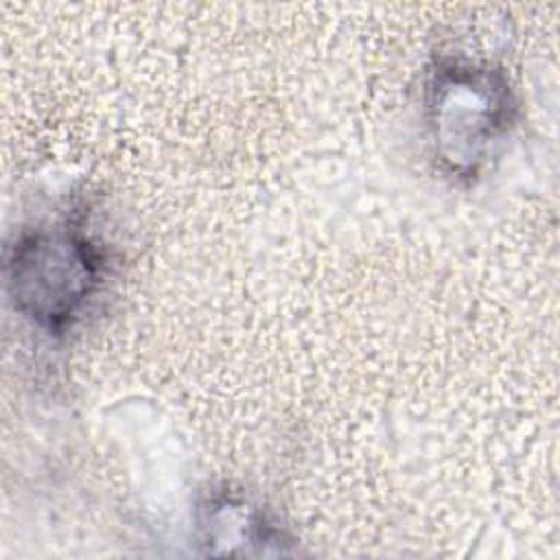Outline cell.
I'll use <instances>...</instances> for the list:
<instances>
[{"label": "cell", "instance_id": "obj_1", "mask_svg": "<svg viewBox=\"0 0 560 560\" xmlns=\"http://www.w3.org/2000/svg\"><path fill=\"white\" fill-rule=\"evenodd\" d=\"M518 94L497 61L466 52L438 55L422 81V120L438 171L472 184L518 122Z\"/></svg>", "mask_w": 560, "mask_h": 560}, {"label": "cell", "instance_id": "obj_3", "mask_svg": "<svg viewBox=\"0 0 560 560\" xmlns=\"http://www.w3.org/2000/svg\"><path fill=\"white\" fill-rule=\"evenodd\" d=\"M195 540L210 556H289L293 536L252 494L210 486L195 505Z\"/></svg>", "mask_w": 560, "mask_h": 560}, {"label": "cell", "instance_id": "obj_2", "mask_svg": "<svg viewBox=\"0 0 560 560\" xmlns=\"http://www.w3.org/2000/svg\"><path fill=\"white\" fill-rule=\"evenodd\" d=\"M109 278V254L92 234L85 208L22 228L4 252L13 311L33 328L61 337L92 308Z\"/></svg>", "mask_w": 560, "mask_h": 560}]
</instances>
